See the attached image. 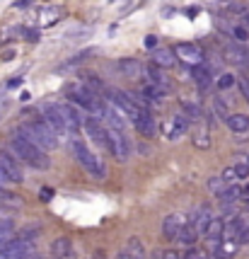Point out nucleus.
<instances>
[{
  "label": "nucleus",
  "instance_id": "nucleus-1",
  "mask_svg": "<svg viewBox=\"0 0 249 259\" xmlns=\"http://www.w3.org/2000/svg\"><path fill=\"white\" fill-rule=\"evenodd\" d=\"M10 148H12V153L22 160V162L32 165L34 169H48V165H51L48 155H46V153L39 146H36V143H32V141L24 136L22 128H15V131H12V136H10Z\"/></svg>",
  "mask_w": 249,
  "mask_h": 259
},
{
  "label": "nucleus",
  "instance_id": "nucleus-2",
  "mask_svg": "<svg viewBox=\"0 0 249 259\" xmlns=\"http://www.w3.org/2000/svg\"><path fill=\"white\" fill-rule=\"evenodd\" d=\"M66 95H68V100L73 102L75 107H82V109L92 112L94 116H104V112H107V104H104L102 97H99V95H94V92H90L82 82L68 85Z\"/></svg>",
  "mask_w": 249,
  "mask_h": 259
},
{
  "label": "nucleus",
  "instance_id": "nucleus-3",
  "mask_svg": "<svg viewBox=\"0 0 249 259\" xmlns=\"http://www.w3.org/2000/svg\"><path fill=\"white\" fill-rule=\"evenodd\" d=\"M22 131L32 143H36V146L44 148V150H54V148H58L56 131L46 124L44 119H29V121H24Z\"/></svg>",
  "mask_w": 249,
  "mask_h": 259
},
{
  "label": "nucleus",
  "instance_id": "nucleus-4",
  "mask_svg": "<svg viewBox=\"0 0 249 259\" xmlns=\"http://www.w3.org/2000/svg\"><path fill=\"white\" fill-rule=\"evenodd\" d=\"M73 153H75V158L80 160V165L90 172L94 180H104L107 177V165H104V160L99 158V155H94L90 148L85 146L82 141H73Z\"/></svg>",
  "mask_w": 249,
  "mask_h": 259
},
{
  "label": "nucleus",
  "instance_id": "nucleus-5",
  "mask_svg": "<svg viewBox=\"0 0 249 259\" xmlns=\"http://www.w3.org/2000/svg\"><path fill=\"white\" fill-rule=\"evenodd\" d=\"M107 100H109V104L112 107H116L119 112L124 114V116H128V119H133L136 121V116L143 109L138 107L136 102H133V97H131V92H124V90H114V88H109L107 90ZM147 112V109H145Z\"/></svg>",
  "mask_w": 249,
  "mask_h": 259
},
{
  "label": "nucleus",
  "instance_id": "nucleus-6",
  "mask_svg": "<svg viewBox=\"0 0 249 259\" xmlns=\"http://www.w3.org/2000/svg\"><path fill=\"white\" fill-rule=\"evenodd\" d=\"M107 148L119 162H126L131 158V141L126 138L124 131H116V128H107Z\"/></svg>",
  "mask_w": 249,
  "mask_h": 259
},
{
  "label": "nucleus",
  "instance_id": "nucleus-7",
  "mask_svg": "<svg viewBox=\"0 0 249 259\" xmlns=\"http://www.w3.org/2000/svg\"><path fill=\"white\" fill-rule=\"evenodd\" d=\"M41 116H44L46 124L56 131V136H68V126L63 121L61 104H56V102H44V104H41Z\"/></svg>",
  "mask_w": 249,
  "mask_h": 259
},
{
  "label": "nucleus",
  "instance_id": "nucleus-8",
  "mask_svg": "<svg viewBox=\"0 0 249 259\" xmlns=\"http://www.w3.org/2000/svg\"><path fill=\"white\" fill-rule=\"evenodd\" d=\"M29 252H34V242L22 240V237H12L0 247V259H20Z\"/></svg>",
  "mask_w": 249,
  "mask_h": 259
},
{
  "label": "nucleus",
  "instance_id": "nucleus-9",
  "mask_svg": "<svg viewBox=\"0 0 249 259\" xmlns=\"http://www.w3.org/2000/svg\"><path fill=\"white\" fill-rule=\"evenodd\" d=\"M186 226H189V218L184 213H170L165 215V221H162V233H165L167 240H177Z\"/></svg>",
  "mask_w": 249,
  "mask_h": 259
},
{
  "label": "nucleus",
  "instance_id": "nucleus-10",
  "mask_svg": "<svg viewBox=\"0 0 249 259\" xmlns=\"http://www.w3.org/2000/svg\"><path fill=\"white\" fill-rule=\"evenodd\" d=\"M174 54L179 58L181 63H186V66H198V63H204V49L196 44H179L174 49Z\"/></svg>",
  "mask_w": 249,
  "mask_h": 259
},
{
  "label": "nucleus",
  "instance_id": "nucleus-11",
  "mask_svg": "<svg viewBox=\"0 0 249 259\" xmlns=\"http://www.w3.org/2000/svg\"><path fill=\"white\" fill-rule=\"evenodd\" d=\"M189 131V119H186V114H177V116H172L165 121V138H170V141H177L181 136Z\"/></svg>",
  "mask_w": 249,
  "mask_h": 259
},
{
  "label": "nucleus",
  "instance_id": "nucleus-12",
  "mask_svg": "<svg viewBox=\"0 0 249 259\" xmlns=\"http://www.w3.org/2000/svg\"><path fill=\"white\" fill-rule=\"evenodd\" d=\"M61 114H63V121L68 126V134H80V128L85 126V119L80 116L78 107L75 104H61Z\"/></svg>",
  "mask_w": 249,
  "mask_h": 259
},
{
  "label": "nucleus",
  "instance_id": "nucleus-13",
  "mask_svg": "<svg viewBox=\"0 0 249 259\" xmlns=\"http://www.w3.org/2000/svg\"><path fill=\"white\" fill-rule=\"evenodd\" d=\"M223 58H225L227 63H235V66L247 68V70H249V51L242 44H230V46H225Z\"/></svg>",
  "mask_w": 249,
  "mask_h": 259
},
{
  "label": "nucleus",
  "instance_id": "nucleus-14",
  "mask_svg": "<svg viewBox=\"0 0 249 259\" xmlns=\"http://www.w3.org/2000/svg\"><path fill=\"white\" fill-rule=\"evenodd\" d=\"M116 70L124 80H140V75L145 73V68L140 66V61H136V58H121Z\"/></svg>",
  "mask_w": 249,
  "mask_h": 259
},
{
  "label": "nucleus",
  "instance_id": "nucleus-15",
  "mask_svg": "<svg viewBox=\"0 0 249 259\" xmlns=\"http://www.w3.org/2000/svg\"><path fill=\"white\" fill-rule=\"evenodd\" d=\"M0 169L5 172V177L15 184H22L24 182V175H22V167L15 162V158H10L8 153H0Z\"/></svg>",
  "mask_w": 249,
  "mask_h": 259
},
{
  "label": "nucleus",
  "instance_id": "nucleus-16",
  "mask_svg": "<svg viewBox=\"0 0 249 259\" xmlns=\"http://www.w3.org/2000/svg\"><path fill=\"white\" fill-rule=\"evenodd\" d=\"M133 124H136L138 134L143 136V138H153V136L158 134V124H155L153 114L145 112V109H143V112L138 114V116H136V121H133Z\"/></svg>",
  "mask_w": 249,
  "mask_h": 259
},
{
  "label": "nucleus",
  "instance_id": "nucleus-17",
  "mask_svg": "<svg viewBox=\"0 0 249 259\" xmlns=\"http://www.w3.org/2000/svg\"><path fill=\"white\" fill-rule=\"evenodd\" d=\"M213 218H215L213 211H211L208 206H201V208H198V211L193 213L191 226L196 228V233H198V235H206V233H208V226L213 223Z\"/></svg>",
  "mask_w": 249,
  "mask_h": 259
},
{
  "label": "nucleus",
  "instance_id": "nucleus-18",
  "mask_svg": "<svg viewBox=\"0 0 249 259\" xmlns=\"http://www.w3.org/2000/svg\"><path fill=\"white\" fill-rule=\"evenodd\" d=\"M82 128H85V131L90 134V138L94 141V143H99V146H107V128L102 126V121H99V119H94V116H87Z\"/></svg>",
  "mask_w": 249,
  "mask_h": 259
},
{
  "label": "nucleus",
  "instance_id": "nucleus-19",
  "mask_svg": "<svg viewBox=\"0 0 249 259\" xmlns=\"http://www.w3.org/2000/svg\"><path fill=\"white\" fill-rule=\"evenodd\" d=\"M153 63H155L158 68H174L177 66V54H174V49L158 46L155 54H153Z\"/></svg>",
  "mask_w": 249,
  "mask_h": 259
},
{
  "label": "nucleus",
  "instance_id": "nucleus-20",
  "mask_svg": "<svg viewBox=\"0 0 249 259\" xmlns=\"http://www.w3.org/2000/svg\"><path fill=\"white\" fill-rule=\"evenodd\" d=\"M193 73V80H196V85L201 88V90H206V88H211V82H213V70H211V66L208 63H198V66L191 68Z\"/></svg>",
  "mask_w": 249,
  "mask_h": 259
},
{
  "label": "nucleus",
  "instance_id": "nucleus-21",
  "mask_svg": "<svg viewBox=\"0 0 249 259\" xmlns=\"http://www.w3.org/2000/svg\"><path fill=\"white\" fill-rule=\"evenodd\" d=\"M140 95L150 102H162L170 95V88H162V85H155V82H145V85L140 88Z\"/></svg>",
  "mask_w": 249,
  "mask_h": 259
},
{
  "label": "nucleus",
  "instance_id": "nucleus-22",
  "mask_svg": "<svg viewBox=\"0 0 249 259\" xmlns=\"http://www.w3.org/2000/svg\"><path fill=\"white\" fill-rule=\"evenodd\" d=\"M51 254L56 259H70L73 257V242L68 237H56L51 242Z\"/></svg>",
  "mask_w": 249,
  "mask_h": 259
},
{
  "label": "nucleus",
  "instance_id": "nucleus-23",
  "mask_svg": "<svg viewBox=\"0 0 249 259\" xmlns=\"http://www.w3.org/2000/svg\"><path fill=\"white\" fill-rule=\"evenodd\" d=\"M225 124L232 134H247L249 131V116L247 114H230L225 119Z\"/></svg>",
  "mask_w": 249,
  "mask_h": 259
},
{
  "label": "nucleus",
  "instance_id": "nucleus-24",
  "mask_svg": "<svg viewBox=\"0 0 249 259\" xmlns=\"http://www.w3.org/2000/svg\"><path fill=\"white\" fill-rule=\"evenodd\" d=\"M193 146L201 148V150H206V148H211V128H208V124H204V121H198V128L193 131Z\"/></svg>",
  "mask_w": 249,
  "mask_h": 259
},
{
  "label": "nucleus",
  "instance_id": "nucleus-25",
  "mask_svg": "<svg viewBox=\"0 0 249 259\" xmlns=\"http://www.w3.org/2000/svg\"><path fill=\"white\" fill-rule=\"evenodd\" d=\"M181 109H184V114H186V119L189 121H201L204 119V112H201V107H198V102H189V100H181Z\"/></svg>",
  "mask_w": 249,
  "mask_h": 259
},
{
  "label": "nucleus",
  "instance_id": "nucleus-26",
  "mask_svg": "<svg viewBox=\"0 0 249 259\" xmlns=\"http://www.w3.org/2000/svg\"><path fill=\"white\" fill-rule=\"evenodd\" d=\"M145 75H147V82H155V85H162V88H170V85H167V78L162 75V70H160L155 63H150V66L145 68Z\"/></svg>",
  "mask_w": 249,
  "mask_h": 259
},
{
  "label": "nucleus",
  "instance_id": "nucleus-27",
  "mask_svg": "<svg viewBox=\"0 0 249 259\" xmlns=\"http://www.w3.org/2000/svg\"><path fill=\"white\" fill-rule=\"evenodd\" d=\"M61 17V8H46V10L39 12V24L41 27H51Z\"/></svg>",
  "mask_w": 249,
  "mask_h": 259
},
{
  "label": "nucleus",
  "instance_id": "nucleus-28",
  "mask_svg": "<svg viewBox=\"0 0 249 259\" xmlns=\"http://www.w3.org/2000/svg\"><path fill=\"white\" fill-rule=\"evenodd\" d=\"M126 252L131 254V259H145V247H143V242H140L138 237H131V240H128Z\"/></svg>",
  "mask_w": 249,
  "mask_h": 259
},
{
  "label": "nucleus",
  "instance_id": "nucleus-29",
  "mask_svg": "<svg viewBox=\"0 0 249 259\" xmlns=\"http://www.w3.org/2000/svg\"><path fill=\"white\" fill-rule=\"evenodd\" d=\"M235 249H237V240H223L220 242V247L215 249V257L218 259H227L235 254Z\"/></svg>",
  "mask_w": 249,
  "mask_h": 259
},
{
  "label": "nucleus",
  "instance_id": "nucleus-30",
  "mask_svg": "<svg viewBox=\"0 0 249 259\" xmlns=\"http://www.w3.org/2000/svg\"><path fill=\"white\" fill-rule=\"evenodd\" d=\"M12 233H15V221L12 218H5V221H0V247L12 240Z\"/></svg>",
  "mask_w": 249,
  "mask_h": 259
},
{
  "label": "nucleus",
  "instance_id": "nucleus-31",
  "mask_svg": "<svg viewBox=\"0 0 249 259\" xmlns=\"http://www.w3.org/2000/svg\"><path fill=\"white\" fill-rule=\"evenodd\" d=\"M223 233H225V221L213 218V223L208 226V233H206V235L211 237V240H225V237H223Z\"/></svg>",
  "mask_w": 249,
  "mask_h": 259
},
{
  "label": "nucleus",
  "instance_id": "nucleus-32",
  "mask_svg": "<svg viewBox=\"0 0 249 259\" xmlns=\"http://www.w3.org/2000/svg\"><path fill=\"white\" fill-rule=\"evenodd\" d=\"M82 85H85V88H87V90L90 92H94V95H99V92H104V95H107V88H104V82L99 78H97V75H85V82H82Z\"/></svg>",
  "mask_w": 249,
  "mask_h": 259
},
{
  "label": "nucleus",
  "instance_id": "nucleus-33",
  "mask_svg": "<svg viewBox=\"0 0 249 259\" xmlns=\"http://www.w3.org/2000/svg\"><path fill=\"white\" fill-rule=\"evenodd\" d=\"M218 199H220L223 203H232V201H237V199H242V189H239L237 184H230Z\"/></svg>",
  "mask_w": 249,
  "mask_h": 259
},
{
  "label": "nucleus",
  "instance_id": "nucleus-34",
  "mask_svg": "<svg viewBox=\"0 0 249 259\" xmlns=\"http://www.w3.org/2000/svg\"><path fill=\"white\" fill-rule=\"evenodd\" d=\"M90 56H94V51H82V54H78V56H73V58H68V61H66V63H63V66H61V70H68V68H75V66H80V63H82V61H85V58H90Z\"/></svg>",
  "mask_w": 249,
  "mask_h": 259
},
{
  "label": "nucleus",
  "instance_id": "nucleus-35",
  "mask_svg": "<svg viewBox=\"0 0 249 259\" xmlns=\"http://www.w3.org/2000/svg\"><path fill=\"white\" fill-rule=\"evenodd\" d=\"M177 240H179V242H184V245H191V242H196V240H198V233H196V228L189 223V226L181 230V235L177 237Z\"/></svg>",
  "mask_w": 249,
  "mask_h": 259
},
{
  "label": "nucleus",
  "instance_id": "nucleus-36",
  "mask_svg": "<svg viewBox=\"0 0 249 259\" xmlns=\"http://www.w3.org/2000/svg\"><path fill=\"white\" fill-rule=\"evenodd\" d=\"M225 189H227V184L223 182V177H211V180H208V192H211V194L220 196Z\"/></svg>",
  "mask_w": 249,
  "mask_h": 259
},
{
  "label": "nucleus",
  "instance_id": "nucleus-37",
  "mask_svg": "<svg viewBox=\"0 0 249 259\" xmlns=\"http://www.w3.org/2000/svg\"><path fill=\"white\" fill-rule=\"evenodd\" d=\"M213 109L220 119H227V116H230V114H227V102L223 100V97H215L213 100Z\"/></svg>",
  "mask_w": 249,
  "mask_h": 259
},
{
  "label": "nucleus",
  "instance_id": "nucleus-38",
  "mask_svg": "<svg viewBox=\"0 0 249 259\" xmlns=\"http://www.w3.org/2000/svg\"><path fill=\"white\" fill-rule=\"evenodd\" d=\"M220 90H230L232 85H235V75H230V73H223L220 78H218V82H215Z\"/></svg>",
  "mask_w": 249,
  "mask_h": 259
},
{
  "label": "nucleus",
  "instance_id": "nucleus-39",
  "mask_svg": "<svg viewBox=\"0 0 249 259\" xmlns=\"http://www.w3.org/2000/svg\"><path fill=\"white\" fill-rule=\"evenodd\" d=\"M235 167V177L237 180H247L249 177V165L247 162H237V165H232Z\"/></svg>",
  "mask_w": 249,
  "mask_h": 259
},
{
  "label": "nucleus",
  "instance_id": "nucleus-40",
  "mask_svg": "<svg viewBox=\"0 0 249 259\" xmlns=\"http://www.w3.org/2000/svg\"><path fill=\"white\" fill-rule=\"evenodd\" d=\"M220 177H223V182H225L227 187L237 182V177H235V167H227V169H223V175H220Z\"/></svg>",
  "mask_w": 249,
  "mask_h": 259
},
{
  "label": "nucleus",
  "instance_id": "nucleus-41",
  "mask_svg": "<svg viewBox=\"0 0 249 259\" xmlns=\"http://www.w3.org/2000/svg\"><path fill=\"white\" fill-rule=\"evenodd\" d=\"M232 36H235L237 41H247L249 32H247V29H244V27H235V32H232Z\"/></svg>",
  "mask_w": 249,
  "mask_h": 259
},
{
  "label": "nucleus",
  "instance_id": "nucleus-42",
  "mask_svg": "<svg viewBox=\"0 0 249 259\" xmlns=\"http://www.w3.org/2000/svg\"><path fill=\"white\" fill-rule=\"evenodd\" d=\"M184 259H208V257H206V252H201V249H189L184 254Z\"/></svg>",
  "mask_w": 249,
  "mask_h": 259
},
{
  "label": "nucleus",
  "instance_id": "nucleus-43",
  "mask_svg": "<svg viewBox=\"0 0 249 259\" xmlns=\"http://www.w3.org/2000/svg\"><path fill=\"white\" fill-rule=\"evenodd\" d=\"M39 199H41V201H51V199H54V189H48V187H46V189H39Z\"/></svg>",
  "mask_w": 249,
  "mask_h": 259
},
{
  "label": "nucleus",
  "instance_id": "nucleus-44",
  "mask_svg": "<svg viewBox=\"0 0 249 259\" xmlns=\"http://www.w3.org/2000/svg\"><path fill=\"white\" fill-rule=\"evenodd\" d=\"M239 90H242V95H244V100L249 102V80L247 78L239 80Z\"/></svg>",
  "mask_w": 249,
  "mask_h": 259
},
{
  "label": "nucleus",
  "instance_id": "nucleus-45",
  "mask_svg": "<svg viewBox=\"0 0 249 259\" xmlns=\"http://www.w3.org/2000/svg\"><path fill=\"white\" fill-rule=\"evenodd\" d=\"M8 107H10V100H8V97H0V119L5 116V112H8Z\"/></svg>",
  "mask_w": 249,
  "mask_h": 259
},
{
  "label": "nucleus",
  "instance_id": "nucleus-46",
  "mask_svg": "<svg viewBox=\"0 0 249 259\" xmlns=\"http://www.w3.org/2000/svg\"><path fill=\"white\" fill-rule=\"evenodd\" d=\"M162 259H181V254L177 249H167V252H162Z\"/></svg>",
  "mask_w": 249,
  "mask_h": 259
},
{
  "label": "nucleus",
  "instance_id": "nucleus-47",
  "mask_svg": "<svg viewBox=\"0 0 249 259\" xmlns=\"http://www.w3.org/2000/svg\"><path fill=\"white\" fill-rule=\"evenodd\" d=\"M22 34L29 39V41H39V32H34V29H24Z\"/></svg>",
  "mask_w": 249,
  "mask_h": 259
},
{
  "label": "nucleus",
  "instance_id": "nucleus-48",
  "mask_svg": "<svg viewBox=\"0 0 249 259\" xmlns=\"http://www.w3.org/2000/svg\"><path fill=\"white\" fill-rule=\"evenodd\" d=\"M145 46L147 49H155V46H158V36H153V34H150V36L145 39Z\"/></svg>",
  "mask_w": 249,
  "mask_h": 259
},
{
  "label": "nucleus",
  "instance_id": "nucleus-49",
  "mask_svg": "<svg viewBox=\"0 0 249 259\" xmlns=\"http://www.w3.org/2000/svg\"><path fill=\"white\" fill-rule=\"evenodd\" d=\"M32 3H34V0H17V3H15V8H29Z\"/></svg>",
  "mask_w": 249,
  "mask_h": 259
},
{
  "label": "nucleus",
  "instance_id": "nucleus-50",
  "mask_svg": "<svg viewBox=\"0 0 249 259\" xmlns=\"http://www.w3.org/2000/svg\"><path fill=\"white\" fill-rule=\"evenodd\" d=\"M242 201H244V206H247V211H249V187L242 189Z\"/></svg>",
  "mask_w": 249,
  "mask_h": 259
},
{
  "label": "nucleus",
  "instance_id": "nucleus-51",
  "mask_svg": "<svg viewBox=\"0 0 249 259\" xmlns=\"http://www.w3.org/2000/svg\"><path fill=\"white\" fill-rule=\"evenodd\" d=\"M242 27H244V29L249 32V10L244 12V15H242Z\"/></svg>",
  "mask_w": 249,
  "mask_h": 259
},
{
  "label": "nucleus",
  "instance_id": "nucleus-52",
  "mask_svg": "<svg viewBox=\"0 0 249 259\" xmlns=\"http://www.w3.org/2000/svg\"><path fill=\"white\" fill-rule=\"evenodd\" d=\"M20 82H22V78H20V75H17V78H12L10 82H8V88H17V85H20Z\"/></svg>",
  "mask_w": 249,
  "mask_h": 259
},
{
  "label": "nucleus",
  "instance_id": "nucleus-53",
  "mask_svg": "<svg viewBox=\"0 0 249 259\" xmlns=\"http://www.w3.org/2000/svg\"><path fill=\"white\" fill-rule=\"evenodd\" d=\"M5 184H10V180H8V177H5V172L0 169V187H5Z\"/></svg>",
  "mask_w": 249,
  "mask_h": 259
},
{
  "label": "nucleus",
  "instance_id": "nucleus-54",
  "mask_svg": "<svg viewBox=\"0 0 249 259\" xmlns=\"http://www.w3.org/2000/svg\"><path fill=\"white\" fill-rule=\"evenodd\" d=\"M5 196H12V194H8L5 189H3V187H0V199H5Z\"/></svg>",
  "mask_w": 249,
  "mask_h": 259
},
{
  "label": "nucleus",
  "instance_id": "nucleus-55",
  "mask_svg": "<svg viewBox=\"0 0 249 259\" xmlns=\"http://www.w3.org/2000/svg\"><path fill=\"white\" fill-rule=\"evenodd\" d=\"M109 3H124V0H109Z\"/></svg>",
  "mask_w": 249,
  "mask_h": 259
},
{
  "label": "nucleus",
  "instance_id": "nucleus-56",
  "mask_svg": "<svg viewBox=\"0 0 249 259\" xmlns=\"http://www.w3.org/2000/svg\"><path fill=\"white\" fill-rule=\"evenodd\" d=\"M247 165H249V155H247Z\"/></svg>",
  "mask_w": 249,
  "mask_h": 259
}]
</instances>
